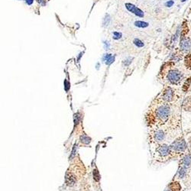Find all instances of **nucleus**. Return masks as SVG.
<instances>
[{"label":"nucleus","instance_id":"13","mask_svg":"<svg viewBox=\"0 0 191 191\" xmlns=\"http://www.w3.org/2000/svg\"><path fill=\"white\" fill-rule=\"evenodd\" d=\"M184 65L188 70L191 71V54H188L185 57L184 59Z\"/></svg>","mask_w":191,"mask_h":191},{"label":"nucleus","instance_id":"7","mask_svg":"<svg viewBox=\"0 0 191 191\" xmlns=\"http://www.w3.org/2000/svg\"><path fill=\"white\" fill-rule=\"evenodd\" d=\"M180 167L191 170V153L187 152L180 159Z\"/></svg>","mask_w":191,"mask_h":191},{"label":"nucleus","instance_id":"12","mask_svg":"<svg viewBox=\"0 0 191 191\" xmlns=\"http://www.w3.org/2000/svg\"><path fill=\"white\" fill-rule=\"evenodd\" d=\"M181 91L185 93L191 92V77L186 79L181 87Z\"/></svg>","mask_w":191,"mask_h":191},{"label":"nucleus","instance_id":"9","mask_svg":"<svg viewBox=\"0 0 191 191\" xmlns=\"http://www.w3.org/2000/svg\"><path fill=\"white\" fill-rule=\"evenodd\" d=\"M125 7H126V9L129 10V12L134 13L135 16H138V17H141V18L144 17V12H143L141 11V9H139L138 8H137L136 6H135L134 5H132V4L126 3L125 4Z\"/></svg>","mask_w":191,"mask_h":191},{"label":"nucleus","instance_id":"10","mask_svg":"<svg viewBox=\"0 0 191 191\" xmlns=\"http://www.w3.org/2000/svg\"><path fill=\"white\" fill-rule=\"evenodd\" d=\"M182 109L185 112L191 113V95L187 96L186 98H184L182 102Z\"/></svg>","mask_w":191,"mask_h":191},{"label":"nucleus","instance_id":"4","mask_svg":"<svg viewBox=\"0 0 191 191\" xmlns=\"http://www.w3.org/2000/svg\"><path fill=\"white\" fill-rule=\"evenodd\" d=\"M170 147L172 152L173 158H179V159L186 155L187 153V151L189 150L187 143L183 135L177 137L170 144Z\"/></svg>","mask_w":191,"mask_h":191},{"label":"nucleus","instance_id":"17","mask_svg":"<svg viewBox=\"0 0 191 191\" xmlns=\"http://www.w3.org/2000/svg\"><path fill=\"white\" fill-rule=\"evenodd\" d=\"M110 22V17L109 15L106 16V17L104 18V20H103V26H108Z\"/></svg>","mask_w":191,"mask_h":191},{"label":"nucleus","instance_id":"25","mask_svg":"<svg viewBox=\"0 0 191 191\" xmlns=\"http://www.w3.org/2000/svg\"><path fill=\"white\" fill-rule=\"evenodd\" d=\"M181 1H182V2H184L185 0H181Z\"/></svg>","mask_w":191,"mask_h":191},{"label":"nucleus","instance_id":"3","mask_svg":"<svg viewBox=\"0 0 191 191\" xmlns=\"http://www.w3.org/2000/svg\"><path fill=\"white\" fill-rule=\"evenodd\" d=\"M180 99L175 89L171 86H168L158 94L151 104H174Z\"/></svg>","mask_w":191,"mask_h":191},{"label":"nucleus","instance_id":"14","mask_svg":"<svg viewBox=\"0 0 191 191\" xmlns=\"http://www.w3.org/2000/svg\"><path fill=\"white\" fill-rule=\"evenodd\" d=\"M103 59L106 61V63L107 64H112V63L114 61L115 58H114V57L112 56L111 54H105Z\"/></svg>","mask_w":191,"mask_h":191},{"label":"nucleus","instance_id":"5","mask_svg":"<svg viewBox=\"0 0 191 191\" xmlns=\"http://www.w3.org/2000/svg\"><path fill=\"white\" fill-rule=\"evenodd\" d=\"M170 131L166 127L162 128H157V129H150L148 133L149 142L151 145L152 144H158L164 143V141L167 139Z\"/></svg>","mask_w":191,"mask_h":191},{"label":"nucleus","instance_id":"6","mask_svg":"<svg viewBox=\"0 0 191 191\" xmlns=\"http://www.w3.org/2000/svg\"><path fill=\"white\" fill-rule=\"evenodd\" d=\"M183 77V74L177 70H171L167 74V80L172 85H178Z\"/></svg>","mask_w":191,"mask_h":191},{"label":"nucleus","instance_id":"19","mask_svg":"<svg viewBox=\"0 0 191 191\" xmlns=\"http://www.w3.org/2000/svg\"><path fill=\"white\" fill-rule=\"evenodd\" d=\"M188 32V28H187V25H186V23H183V32H182V36H184L186 33Z\"/></svg>","mask_w":191,"mask_h":191},{"label":"nucleus","instance_id":"20","mask_svg":"<svg viewBox=\"0 0 191 191\" xmlns=\"http://www.w3.org/2000/svg\"><path fill=\"white\" fill-rule=\"evenodd\" d=\"M186 143H187V146H188V149H189V151L191 153V136L188 137L187 141H186Z\"/></svg>","mask_w":191,"mask_h":191},{"label":"nucleus","instance_id":"8","mask_svg":"<svg viewBox=\"0 0 191 191\" xmlns=\"http://www.w3.org/2000/svg\"><path fill=\"white\" fill-rule=\"evenodd\" d=\"M169 191H183V185L180 180L174 178L168 185Z\"/></svg>","mask_w":191,"mask_h":191},{"label":"nucleus","instance_id":"11","mask_svg":"<svg viewBox=\"0 0 191 191\" xmlns=\"http://www.w3.org/2000/svg\"><path fill=\"white\" fill-rule=\"evenodd\" d=\"M180 48L182 50L189 52L191 50V40L189 38H184L180 42Z\"/></svg>","mask_w":191,"mask_h":191},{"label":"nucleus","instance_id":"15","mask_svg":"<svg viewBox=\"0 0 191 191\" xmlns=\"http://www.w3.org/2000/svg\"><path fill=\"white\" fill-rule=\"evenodd\" d=\"M135 25L138 28H146L148 26V23L144 22H141V21H136L135 22Z\"/></svg>","mask_w":191,"mask_h":191},{"label":"nucleus","instance_id":"1","mask_svg":"<svg viewBox=\"0 0 191 191\" xmlns=\"http://www.w3.org/2000/svg\"><path fill=\"white\" fill-rule=\"evenodd\" d=\"M174 104H151L146 114V122L150 129L162 128L168 125L174 114Z\"/></svg>","mask_w":191,"mask_h":191},{"label":"nucleus","instance_id":"22","mask_svg":"<svg viewBox=\"0 0 191 191\" xmlns=\"http://www.w3.org/2000/svg\"><path fill=\"white\" fill-rule=\"evenodd\" d=\"M104 45H105L106 50H108L109 47V43L108 41H105V42H104Z\"/></svg>","mask_w":191,"mask_h":191},{"label":"nucleus","instance_id":"2","mask_svg":"<svg viewBox=\"0 0 191 191\" xmlns=\"http://www.w3.org/2000/svg\"><path fill=\"white\" fill-rule=\"evenodd\" d=\"M151 148L152 157L156 161L164 163L172 159L173 155L171 152V147L168 144L161 143V144H152Z\"/></svg>","mask_w":191,"mask_h":191},{"label":"nucleus","instance_id":"23","mask_svg":"<svg viewBox=\"0 0 191 191\" xmlns=\"http://www.w3.org/2000/svg\"><path fill=\"white\" fill-rule=\"evenodd\" d=\"M25 1H26V3L29 5H31V4L33 3V2H34V0H25Z\"/></svg>","mask_w":191,"mask_h":191},{"label":"nucleus","instance_id":"16","mask_svg":"<svg viewBox=\"0 0 191 191\" xmlns=\"http://www.w3.org/2000/svg\"><path fill=\"white\" fill-rule=\"evenodd\" d=\"M133 42L138 47H142L143 46H144V43H143L141 40L138 39V38H135V39L134 40Z\"/></svg>","mask_w":191,"mask_h":191},{"label":"nucleus","instance_id":"21","mask_svg":"<svg viewBox=\"0 0 191 191\" xmlns=\"http://www.w3.org/2000/svg\"><path fill=\"white\" fill-rule=\"evenodd\" d=\"M174 4V1H173V0H170V1H168V2H167L166 3H165V5H166L167 7H171Z\"/></svg>","mask_w":191,"mask_h":191},{"label":"nucleus","instance_id":"18","mask_svg":"<svg viewBox=\"0 0 191 191\" xmlns=\"http://www.w3.org/2000/svg\"><path fill=\"white\" fill-rule=\"evenodd\" d=\"M113 39L115 40H118L119 39V38H122V34L119 33V32H117V31H115V32H113Z\"/></svg>","mask_w":191,"mask_h":191},{"label":"nucleus","instance_id":"24","mask_svg":"<svg viewBox=\"0 0 191 191\" xmlns=\"http://www.w3.org/2000/svg\"><path fill=\"white\" fill-rule=\"evenodd\" d=\"M38 2L41 4H42V5H44L45 4V2H44V0H38Z\"/></svg>","mask_w":191,"mask_h":191}]
</instances>
